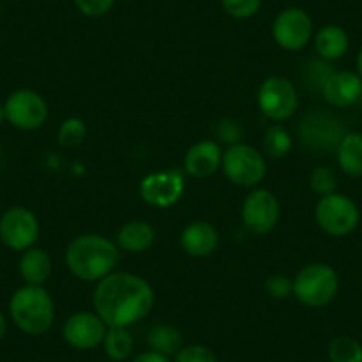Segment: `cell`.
I'll use <instances>...</instances> for the list:
<instances>
[{"label":"cell","mask_w":362,"mask_h":362,"mask_svg":"<svg viewBox=\"0 0 362 362\" xmlns=\"http://www.w3.org/2000/svg\"><path fill=\"white\" fill-rule=\"evenodd\" d=\"M358 102H361V103H362V95H361V100H358Z\"/></svg>","instance_id":"38"},{"label":"cell","mask_w":362,"mask_h":362,"mask_svg":"<svg viewBox=\"0 0 362 362\" xmlns=\"http://www.w3.org/2000/svg\"><path fill=\"white\" fill-rule=\"evenodd\" d=\"M320 228L330 236H346L357 229L361 211L350 197L343 194H329L320 197L315 211Z\"/></svg>","instance_id":"6"},{"label":"cell","mask_w":362,"mask_h":362,"mask_svg":"<svg viewBox=\"0 0 362 362\" xmlns=\"http://www.w3.org/2000/svg\"><path fill=\"white\" fill-rule=\"evenodd\" d=\"M281 217V204L270 190H252L242 206V218L247 229L256 235H268Z\"/></svg>","instance_id":"13"},{"label":"cell","mask_w":362,"mask_h":362,"mask_svg":"<svg viewBox=\"0 0 362 362\" xmlns=\"http://www.w3.org/2000/svg\"><path fill=\"white\" fill-rule=\"evenodd\" d=\"M155 293L149 283L130 272H112L93 293L95 313L107 327H130L151 313Z\"/></svg>","instance_id":"1"},{"label":"cell","mask_w":362,"mask_h":362,"mask_svg":"<svg viewBox=\"0 0 362 362\" xmlns=\"http://www.w3.org/2000/svg\"><path fill=\"white\" fill-rule=\"evenodd\" d=\"M272 34L276 43L284 50H304L313 37V20L304 9L288 8L277 15Z\"/></svg>","instance_id":"12"},{"label":"cell","mask_w":362,"mask_h":362,"mask_svg":"<svg viewBox=\"0 0 362 362\" xmlns=\"http://www.w3.org/2000/svg\"><path fill=\"white\" fill-rule=\"evenodd\" d=\"M0 15H2V8H0Z\"/></svg>","instance_id":"39"},{"label":"cell","mask_w":362,"mask_h":362,"mask_svg":"<svg viewBox=\"0 0 362 362\" xmlns=\"http://www.w3.org/2000/svg\"><path fill=\"white\" fill-rule=\"evenodd\" d=\"M259 110L272 121H284L295 114L298 107L297 89L284 76H268L257 90Z\"/></svg>","instance_id":"7"},{"label":"cell","mask_w":362,"mask_h":362,"mask_svg":"<svg viewBox=\"0 0 362 362\" xmlns=\"http://www.w3.org/2000/svg\"><path fill=\"white\" fill-rule=\"evenodd\" d=\"M9 313L22 332L29 336H41L54 325L55 308L50 293L43 286L25 284L15 291L9 302Z\"/></svg>","instance_id":"3"},{"label":"cell","mask_w":362,"mask_h":362,"mask_svg":"<svg viewBox=\"0 0 362 362\" xmlns=\"http://www.w3.org/2000/svg\"><path fill=\"white\" fill-rule=\"evenodd\" d=\"M264 290L272 298L284 300L290 295H293V281L283 274H276V276L268 277L267 283H264Z\"/></svg>","instance_id":"31"},{"label":"cell","mask_w":362,"mask_h":362,"mask_svg":"<svg viewBox=\"0 0 362 362\" xmlns=\"http://www.w3.org/2000/svg\"><path fill=\"white\" fill-rule=\"evenodd\" d=\"M221 169L233 185L245 187V189L257 187L267 176V162L263 153L242 142L226 149Z\"/></svg>","instance_id":"5"},{"label":"cell","mask_w":362,"mask_h":362,"mask_svg":"<svg viewBox=\"0 0 362 362\" xmlns=\"http://www.w3.org/2000/svg\"><path fill=\"white\" fill-rule=\"evenodd\" d=\"M222 148L214 141H201L190 146L185 155V170L192 177L211 176L222 167Z\"/></svg>","instance_id":"16"},{"label":"cell","mask_w":362,"mask_h":362,"mask_svg":"<svg viewBox=\"0 0 362 362\" xmlns=\"http://www.w3.org/2000/svg\"><path fill=\"white\" fill-rule=\"evenodd\" d=\"M183 190H185V177L180 169L151 173L139 185L142 199L156 208H169L176 204L183 196Z\"/></svg>","instance_id":"11"},{"label":"cell","mask_w":362,"mask_h":362,"mask_svg":"<svg viewBox=\"0 0 362 362\" xmlns=\"http://www.w3.org/2000/svg\"><path fill=\"white\" fill-rule=\"evenodd\" d=\"M18 270L22 279L33 286H43L52 276V257L47 250L30 247L23 250L20 257Z\"/></svg>","instance_id":"18"},{"label":"cell","mask_w":362,"mask_h":362,"mask_svg":"<svg viewBox=\"0 0 362 362\" xmlns=\"http://www.w3.org/2000/svg\"><path fill=\"white\" fill-rule=\"evenodd\" d=\"M337 181L339 180H337L336 170L327 165H322L316 167L311 173V176H309V187L316 194H320V196H329V194L336 192Z\"/></svg>","instance_id":"27"},{"label":"cell","mask_w":362,"mask_h":362,"mask_svg":"<svg viewBox=\"0 0 362 362\" xmlns=\"http://www.w3.org/2000/svg\"><path fill=\"white\" fill-rule=\"evenodd\" d=\"M148 344L149 350L158 351V354L176 355L183 344V334L176 329V327L169 325V323H158V325L151 327L148 332Z\"/></svg>","instance_id":"22"},{"label":"cell","mask_w":362,"mask_h":362,"mask_svg":"<svg viewBox=\"0 0 362 362\" xmlns=\"http://www.w3.org/2000/svg\"><path fill=\"white\" fill-rule=\"evenodd\" d=\"M37 236H40V222L29 208H9L0 217V240L9 249H30L36 243Z\"/></svg>","instance_id":"10"},{"label":"cell","mask_w":362,"mask_h":362,"mask_svg":"<svg viewBox=\"0 0 362 362\" xmlns=\"http://www.w3.org/2000/svg\"><path fill=\"white\" fill-rule=\"evenodd\" d=\"M344 134L339 119L325 112L308 114L298 127L300 142L313 151H336Z\"/></svg>","instance_id":"9"},{"label":"cell","mask_w":362,"mask_h":362,"mask_svg":"<svg viewBox=\"0 0 362 362\" xmlns=\"http://www.w3.org/2000/svg\"><path fill=\"white\" fill-rule=\"evenodd\" d=\"M357 71H358V76L362 78V48L357 55Z\"/></svg>","instance_id":"36"},{"label":"cell","mask_w":362,"mask_h":362,"mask_svg":"<svg viewBox=\"0 0 362 362\" xmlns=\"http://www.w3.org/2000/svg\"><path fill=\"white\" fill-rule=\"evenodd\" d=\"M102 346L110 361L123 362L134 354V337L127 327H109Z\"/></svg>","instance_id":"23"},{"label":"cell","mask_w":362,"mask_h":362,"mask_svg":"<svg viewBox=\"0 0 362 362\" xmlns=\"http://www.w3.org/2000/svg\"><path fill=\"white\" fill-rule=\"evenodd\" d=\"M350 47V40L343 27L339 25H325L316 33L315 48L316 54L325 61L332 62L344 57Z\"/></svg>","instance_id":"19"},{"label":"cell","mask_w":362,"mask_h":362,"mask_svg":"<svg viewBox=\"0 0 362 362\" xmlns=\"http://www.w3.org/2000/svg\"><path fill=\"white\" fill-rule=\"evenodd\" d=\"M116 242L127 252H144L155 243V229L146 221H130L119 229Z\"/></svg>","instance_id":"20"},{"label":"cell","mask_w":362,"mask_h":362,"mask_svg":"<svg viewBox=\"0 0 362 362\" xmlns=\"http://www.w3.org/2000/svg\"><path fill=\"white\" fill-rule=\"evenodd\" d=\"M339 290L337 272L327 263H311L293 281V295L305 308L318 309L330 304Z\"/></svg>","instance_id":"4"},{"label":"cell","mask_w":362,"mask_h":362,"mask_svg":"<svg viewBox=\"0 0 362 362\" xmlns=\"http://www.w3.org/2000/svg\"><path fill=\"white\" fill-rule=\"evenodd\" d=\"M180 242L189 256L204 257L218 247V233L210 222L196 221L183 229Z\"/></svg>","instance_id":"17"},{"label":"cell","mask_w":362,"mask_h":362,"mask_svg":"<svg viewBox=\"0 0 362 362\" xmlns=\"http://www.w3.org/2000/svg\"><path fill=\"white\" fill-rule=\"evenodd\" d=\"M293 148V139L290 132L281 124H272L263 135V151L270 158H283Z\"/></svg>","instance_id":"24"},{"label":"cell","mask_w":362,"mask_h":362,"mask_svg":"<svg viewBox=\"0 0 362 362\" xmlns=\"http://www.w3.org/2000/svg\"><path fill=\"white\" fill-rule=\"evenodd\" d=\"M6 121L18 130H37L48 117V105L36 90L18 89L4 103Z\"/></svg>","instance_id":"8"},{"label":"cell","mask_w":362,"mask_h":362,"mask_svg":"<svg viewBox=\"0 0 362 362\" xmlns=\"http://www.w3.org/2000/svg\"><path fill=\"white\" fill-rule=\"evenodd\" d=\"M174 362H218L217 355L204 344H185L176 355Z\"/></svg>","instance_id":"29"},{"label":"cell","mask_w":362,"mask_h":362,"mask_svg":"<svg viewBox=\"0 0 362 362\" xmlns=\"http://www.w3.org/2000/svg\"><path fill=\"white\" fill-rule=\"evenodd\" d=\"M6 121V109H4V105H0V124L4 123Z\"/></svg>","instance_id":"37"},{"label":"cell","mask_w":362,"mask_h":362,"mask_svg":"<svg viewBox=\"0 0 362 362\" xmlns=\"http://www.w3.org/2000/svg\"><path fill=\"white\" fill-rule=\"evenodd\" d=\"M86 134L87 128L82 119H78V117H68L66 121H62L61 128H59V144L64 146V148L78 146L86 139Z\"/></svg>","instance_id":"28"},{"label":"cell","mask_w":362,"mask_h":362,"mask_svg":"<svg viewBox=\"0 0 362 362\" xmlns=\"http://www.w3.org/2000/svg\"><path fill=\"white\" fill-rule=\"evenodd\" d=\"M6 330H8V322H6L4 315L0 313V341H2V337L6 336Z\"/></svg>","instance_id":"35"},{"label":"cell","mask_w":362,"mask_h":362,"mask_svg":"<svg viewBox=\"0 0 362 362\" xmlns=\"http://www.w3.org/2000/svg\"><path fill=\"white\" fill-rule=\"evenodd\" d=\"M337 163L344 174L351 177L362 176V134L346 132L336 149Z\"/></svg>","instance_id":"21"},{"label":"cell","mask_w":362,"mask_h":362,"mask_svg":"<svg viewBox=\"0 0 362 362\" xmlns=\"http://www.w3.org/2000/svg\"><path fill=\"white\" fill-rule=\"evenodd\" d=\"M336 71L332 66V62L325 61V59H311L308 64L304 66V71H302V80H304V86L308 89L315 90V93H322L323 87H325L327 80L330 78V75Z\"/></svg>","instance_id":"26"},{"label":"cell","mask_w":362,"mask_h":362,"mask_svg":"<svg viewBox=\"0 0 362 362\" xmlns=\"http://www.w3.org/2000/svg\"><path fill=\"white\" fill-rule=\"evenodd\" d=\"M132 362H170V358L167 357V355L158 354V351L148 350L139 354L137 357H134V361Z\"/></svg>","instance_id":"34"},{"label":"cell","mask_w":362,"mask_h":362,"mask_svg":"<svg viewBox=\"0 0 362 362\" xmlns=\"http://www.w3.org/2000/svg\"><path fill=\"white\" fill-rule=\"evenodd\" d=\"M119 261L117 245L102 235L76 236L66 249V264L78 279L93 283L112 274Z\"/></svg>","instance_id":"2"},{"label":"cell","mask_w":362,"mask_h":362,"mask_svg":"<svg viewBox=\"0 0 362 362\" xmlns=\"http://www.w3.org/2000/svg\"><path fill=\"white\" fill-rule=\"evenodd\" d=\"M221 4L229 16L245 20L259 11L261 0H221Z\"/></svg>","instance_id":"30"},{"label":"cell","mask_w":362,"mask_h":362,"mask_svg":"<svg viewBox=\"0 0 362 362\" xmlns=\"http://www.w3.org/2000/svg\"><path fill=\"white\" fill-rule=\"evenodd\" d=\"M114 2L116 0H75V6L82 15L89 16V18H98L112 9Z\"/></svg>","instance_id":"32"},{"label":"cell","mask_w":362,"mask_h":362,"mask_svg":"<svg viewBox=\"0 0 362 362\" xmlns=\"http://www.w3.org/2000/svg\"><path fill=\"white\" fill-rule=\"evenodd\" d=\"M217 135L221 141L228 142V144H238L240 137H242V128H240V124L236 121L224 119L217 127Z\"/></svg>","instance_id":"33"},{"label":"cell","mask_w":362,"mask_h":362,"mask_svg":"<svg viewBox=\"0 0 362 362\" xmlns=\"http://www.w3.org/2000/svg\"><path fill=\"white\" fill-rule=\"evenodd\" d=\"M362 95V78L358 73L354 71H334L330 78L327 80L325 87L322 90V96L332 107H350L361 100Z\"/></svg>","instance_id":"15"},{"label":"cell","mask_w":362,"mask_h":362,"mask_svg":"<svg viewBox=\"0 0 362 362\" xmlns=\"http://www.w3.org/2000/svg\"><path fill=\"white\" fill-rule=\"evenodd\" d=\"M107 323L96 313L82 311L69 316L62 325V337L75 350H95L103 343Z\"/></svg>","instance_id":"14"},{"label":"cell","mask_w":362,"mask_h":362,"mask_svg":"<svg viewBox=\"0 0 362 362\" xmlns=\"http://www.w3.org/2000/svg\"><path fill=\"white\" fill-rule=\"evenodd\" d=\"M330 362H362V344L350 336H337L327 350Z\"/></svg>","instance_id":"25"}]
</instances>
